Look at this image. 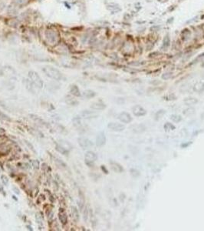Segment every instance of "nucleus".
Here are the masks:
<instances>
[{
	"label": "nucleus",
	"mask_w": 204,
	"mask_h": 231,
	"mask_svg": "<svg viewBox=\"0 0 204 231\" xmlns=\"http://www.w3.org/2000/svg\"><path fill=\"white\" fill-rule=\"evenodd\" d=\"M58 218L62 225H66L68 223V215L65 210L63 208H60L59 214H58Z\"/></svg>",
	"instance_id": "obj_12"
},
{
	"label": "nucleus",
	"mask_w": 204,
	"mask_h": 231,
	"mask_svg": "<svg viewBox=\"0 0 204 231\" xmlns=\"http://www.w3.org/2000/svg\"><path fill=\"white\" fill-rule=\"evenodd\" d=\"M29 116H30V118H31V120H33L34 121L37 122L38 123H39V124H41V125L46 126H48V123H46V122L44 121L42 118H40V117H39V116H36V115H35V114H30V115H29Z\"/></svg>",
	"instance_id": "obj_18"
},
{
	"label": "nucleus",
	"mask_w": 204,
	"mask_h": 231,
	"mask_svg": "<svg viewBox=\"0 0 204 231\" xmlns=\"http://www.w3.org/2000/svg\"><path fill=\"white\" fill-rule=\"evenodd\" d=\"M117 118L123 123H130L133 120L130 114L127 112H122L119 113L118 116H117Z\"/></svg>",
	"instance_id": "obj_8"
},
{
	"label": "nucleus",
	"mask_w": 204,
	"mask_h": 231,
	"mask_svg": "<svg viewBox=\"0 0 204 231\" xmlns=\"http://www.w3.org/2000/svg\"><path fill=\"white\" fill-rule=\"evenodd\" d=\"M26 227H27V229H28L29 230H31V231L33 230V229L31 228V226H30L29 225H27V226H26Z\"/></svg>",
	"instance_id": "obj_45"
},
{
	"label": "nucleus",
	"mask_w": 204,
	"mask_h": 231,
	"mask_svg": "<svg viewBox=\"0 0 204 231\" xmlns=\"http://www.w3.org/2000/svg\"><path fill=\"white\" fill-rule=\"evenodd\" d=\"M165 98L166 100H174V99H176V96L174 94H170L168 96H166Z\"/></svg>",
	"instance_id": "obj_38"
},
{
	"label": "nucleus",
	"mask_w": 204,
	"mask_h": 231,
	"mask_svg": "<svg viewBox=\"0 0 204 231\" xmlns=\"http://www.w3.org/2000/svg\"><path fill=\"white\" fill-rule=\"evenodd\" d=\"M170 120L174 122V123H180V122L182 120V117H181L180 115L178 114H173L170 116Z\"/></svg>",
	"instance_id": "obj_29"
},
{
	"label": "nucleus",
	"mask_w": 204,
	"mask_h": 231,
	"mask_svg": "<svg viewBox=\"0 0 204 231\" xmlns=\"http://www.w3.org/2000/svg\"><path fill=\"white\" fill-rule=\"evenodd\" d=\"M46 38L48 41L51 44H55L58 43L59 41V34L54 29H48L46 32Z\"/></svg>",
	"instance_id": "obj_3"
},
{
	"label": "nucleus",
	"mask_w": 204,
	"mask_h": 231,
	"mask_svg": "<svg viewBox=\"0 0 204 231\" xmlns=\"http://www.w3.org/2000/svg\"><path fill=\"white\" fill-rule=\"evenodd\" d=\"M71 216L73 220L75 222H78L80 220V215H79V211L75 206H71Z\"/></svg>",
	"instance_id": "obj_15"
},
{
	"label": "nucleus",
	"mask_w": 204,
	"mask_h": 231,
	"mask_svg": "<svg viewBox=\"0 0 204 231\" xmlns=\"http://www.w3.org/2000/svg\"><path fill=\"white\" fill-rule=\"evenodd\" d=\"M110 165H111V167L112 170L115 172V173H122V172L124 171V168L123 166H122L120 163H118L117 162H115V161H110Z\"/></svg>",
	"instance_id": "obj_13"
},
{
	"label": "nucleus",
	"mask_w": 204,
	"mask_h": 231,
	"mask_svg": "<svg viewBox=\"0 0 204 231\" xmlns=\"http://www.w3.org/2000/svg\"><path fill=\"white\" fill-rule=\"evenodd\" d=\"M24 142H25V144L27 145V146H28V147H29V149H31V151H32V152H34V153H35V150L34 146H33L32 144H31V143H29V142L28 141V140H26V139H25V140H24Z\"/></svg>",
	"instance_id": "obj_36"
},
{
	"label": "nucleus",
	"mask_w": 204,
	"mask_h": 231,
	"mask_svg": "<svg viewBox=\"0 0 204 231\" xmlns=\"http://www.w3.org/2000/svg\"><path fill=\"white\" fill-rule=\"evenodd\" d=\"M42 71L48 77H49V78H51L54 80L58 81V80H61L62 79V73L58 69H55V68H54V67L45 66L42 69Z\"/></svg>",
	"instance_id": "obj_1"
},
{
	"label": "nucleus",
	"mask_w": 204,
	"mask_h": 231,
	"mask_svg": "<svg viewBox=\"0 0 204 231\" xmlns=\"http://www.w3.org/2000/svg\"><path fill=\"white\" fill-rule=\"evenodd\" d=\"M12 189H13V191L15 192V193H16V194H20V191H19V189H18L16 187H12Z\"/></svg>",
	"instance_id": "obj_42"
},
{
	"label": "nucleus",
	"mask_w": 204,
	"mask_h": 231,
	"mask_svg": "<svg viewBox=\"0 0 204 231\" xmlns=\"http://www.w3.org/2000/svg\"><path fill=\"white\" fill-rule=\"evenodd\" d=\"M98 159V156L97 154L95 153L93 151H88L87 153H85L84 155V160H85V163L87 164L88 166H93L94 163Z\"/></svg>",
	"instance_id": "obj_4"
},
{
	"label": "nucleus",
	"mask_w": 204,
	"mask_h": 231,
	"mask_svg": "<svg viewBox=\"0 0 204 231\" xmlns=\"http://www.w3.org/2000/svg\"><path fill=\"white\" fill-rule=\"evenodd\" d=\"M116 102H117V103L120 104V105H122V104H124L125 103V99H124V98H117Z\"/></svg>",
	"instance_id": "obj_39"
},
{
	"label": "nucleus",
	"mask_w": 204,
	"mask_h": 231,
	"mask_svg": "<svg viewBox=\"0 0 204 231\" xmlns=\"http://www.w3.org/2000/svg\"><path fill=\"white\" fill-rule=\"evenodd\" d=\"M101 170L105 172V173H108V171H107V170L105 168V166H101Z\"/></svg>",
	"instance_id": "obj_43"
},
{
	"label": "nucleus",
	"mask_w": 204,
	"mask_h": 231,
	"mask_svg": "<svg viewBox=\"0 0 204 231\" xmlns=\"http://www.w3.org/2000/svg\"><path fill=\"white\" fill-rule=\"evenodd\" d=\"M83 218H84V220L86 222L88 220V215H89V214H88V208L87 207H84V212H83Z\"/></svg>",
	"instance_id": "obj_35"
},
{
	"label": "nucleus",
	"mask_w": 204,
	"mask_h": 231,
	"mask_svg": "<svg viewBox=\"0 0 204 231\" xmlns=\"http://www.w3.org/2000/svg\"><path fill=\"white\" fill-rule=\"evenodd\" d=\"M72 123H73V124H74V126H75V127H79V126L81 125V117L75 116V118L72 120Z\"/></svg>",
	"instance_id": "obj_30"
},
{
	"label": "nucleus",
	"mask_w": 204,
	"mask_h": 231,
	"mask_svg": "<svg viewBox=\"0 0 204 231\" xmlns=\"http://www.w3.org/2000/svg\"><path fill=\"white\" fill-rule=\"evenodd\" d=\"M30 162H31V166H32L34 169H35V170H38L39 169L40 164H39L38 160H31Z\"/></svg>",
	"instance_id": "obj_32"
},
{
	"label": "nucleus",
	"mask_w": 204,
	"mask_h": 231,
	"mask_svg": "<svg viewBox=\"0 0 204 231\" xmlns=\"http://www.w3.org/2000/svg\"><path fill=\"white\" fill-rule=\"evenodd\" d=\"M171 77V73H170V72H167V73H164V75L162 76V78L164 79H170Z\"/></svg>",
	"instance_id": "obj_40"
},
{
	"label": "nucleus",
	"mask_w": 204,
	"mask_h": 231,
	"mask_svg": "<svg viewBox=\"0 0 204 231\" xmlns=\"http://www.w3.org/2000/svg\"><path fill=\"white\" fill-rule=\"evenodd\" d=\"M78 143L79 144V146L82 148V149H88L93 146V143L91 140H90L88 138L85 137H79L78 139Z\"/></svg>",
	"instance_id": "obj_5"
},
{
	"label": "nucleus",
	"mask_w": 204,
	"mask_h": 231,
	"mask_svg": "<svg viewBox=\"0 0 204 231\" xmlns=\"http://www.w3.org/2000/svg\"><path fill=\"white\" fill-rule=\"evenodd\" d=\"M192 143V142H189V143H182L181 144V147L182 148H187V147H188L190 144Z\"/></svg>",
	"instance_id": "obj_41"
},
{
	"label": "nucleus",
	"mask_w": 204,
	"mask_h": 231,
	"mask_svg": "<svg viewBox=\"0 0 204 231\" xmlns=\"http://www.w3.org/2000/svg\"><path fill=\"white\" fill-rule=\"evenodd\" d=\"M1 180H2V183L4 185H7L8 183V179L7 176H5V175H2L1 176Z\"/></svg>",
	"instance_id": "obj_37"
},
{
	"label": "nucleus",
	"mask_w": 204,
	"mask_h": 231,
	"mask_svg": "<svg viewBox=\"0 0 204 231\" xmlns=\"http://www.w3.org/2000/svg\"><path fill=\"white\" fill-rule=\"evenodd\" d=\"M130 129L134 133H142L146 130V126L142 123L133 124V125L130 126Z\"/></svg>",
	"instance_id": "obj_11"
},
{
	"label": "nucleus",
	"mask_w": 204,
	"mask_h": 231,
	"mask_svg": "<svg viewBox=\"0 0 204 231\" xmlns=\"http://www.w3.org/2000/svg\"><path fill=\"white\" fill-rule=\"evenodd\" d=\"M166 113V111L164 110H159L158 111L156 112L155 115H154V117H155V120H160L163 116L165 115Z\"/></svg>",
	"instance_id": "obj_26"
},
{
	"label": "nucleus",
	"mask_w": 204,
	"mask_h": 231,
	"mask_svg": "<svg viewBox=\"0 0 204 231\" xmlns=\"http://www.w3.org/2000/svg\"><path fill=\"white\" fill-rule=\"evenodd\" d=\"M164 129H165V131L166 132H170V131H173L176 129V126L171 123H169V122H167L166 123L164 126Z\"/></svg>",
	"instance_id": "obj_25"
},
{
	"label": "nucleus",
	"mask_w": 204,
	"mask_h": 231,
	"mask_svg": "<svg viewBox=\"0 0 204 231\" xmlns=\"http://www.w3.org/2000/svg\"><path fill=\"white\" fill-rule=\"evenodd\" d=\"M29 78L37 88L41 89L43 87L44 83L37 72H35V71H30L29 72Z\"/></svg>",
	"instance_id": "obj_2"
},
{
	"label": "nucleus",
	"mask_w": 204,
	"mask_h": 231,
	"mask_svg": "<svg viewBox=\"0 0 204 231\" xmlns=\"http://www.w3.org/2000/svg\"><path fill=\"white\" fill-rule=\"evenodd\" d=\"M66 103H68L69 105H71V106H76V105H78V101H76L75 99H71V98H68V99H67V100H66Z\"/></svg>",
	"instance_id": "obj_34"
},
{
	"label": "nucleus",
	"mask_w": 204,
	"mask_h": 231,
	"mask_svg": "<svg viewBox=\"0 0 204 231\" xmlns=\"http://www.w3.org/2000/svg\"><path fill=\"white\" fill-rule=\"evenodd\" d=\"M82 96L86 99H91L96 96V93L93 91V90L88 89V90H84L82 93Z\"/></svg>",
	"instance_id": "obj_20"
},
{
	"label": "nucleus",
	"mask_w": 204,
	"mask_h": 231,
	"mask_svg": "<svg viewBox=\"0 0 204 231\" xmlns=\"http://www.w3.org/2000/svg\"><path fill=\"white\" fill-rule=\"evenodd\" d=\"M58 143H59L62 147H64L65 149H66L67 150H68V151L71 150L72 148H73L72 145H71L68 141H66V140H65V139H60V140H58Z\"/></svg>",
	"instance_id": "obj_17"
},
{
	"label": "nucleus",
	"mask_w": 204,
	"mask_h": 231,
	"mask_svg": "<svg viewBox=\"0 0 204 231\" xmlns=\"http://www.w3.org/2000/svg\"><path fill=\"white\" fill-rule=\"evenodd\" d=\"M81 116L84 120H91V119H95L98 116V113L95 111H91L86 110L81 112Z\"/></svg>",
	"instance_id": "obj_6"
},
{
	"label": "nucleus",
	"mask_w": 204,
	"mask_h": 231,
	"mask_svg": "<svg viewBox=\"0 0 204 231\" xmlns=\"http://www.w3.org/2000/svg\"><path fill=\"white\" fill-rule=\"evenodd\" d=\"M52 157H53L54 162L55 163L57 166H60V167H63V168H65V167L67 166L66 164H65V163L63 162L61 160H60L59 158H58V157H56V156H52Z\"/></svg>",
	"instance_id": "obj_24"
},
{
	"label": "nucleus",
	"mask_w": 204,
	"mask_h": 231,
	"mask_svg": "<svg viewBox=\"0 0 204 231\" xmlns=\"http://www.w3.org/2000/svg\"><path fill=\"white\" fill-rule=\"evenodd\" d=\"M6 133V130L4 129L3 128H0V134H2V133Z\"/></svg>",
	"instance_id": "obj_44"
},
{
	"label": "nucleus",
	"mask_w": 204,
	"mask_h": 231,
	"mask_svg": "<svg viewBox=\"0 0 204 231\" xmlns=\"http://www.w3.org/2000/svg\"><path fill=\"white\" fill-rule=\"evenodd\" d=\"M183 115L187 116L193 115L195 113V109L193 107H188L187 109H185V110L183 111Z\"/></svg>",
	"instance_id": "obj_27"
},
{
	"label": "nucleus",
	"mask_w": 204,
	"mask_h": 231,
	"mask_svg": "<svg viewBox=\"0 0 204 231\" xmlns=\"http://www.w3.org/2000/svg\"><path fill=\"white\" fill-rule=\"evenodd\" d=\"M70 93L74 96L75 97H78L81 96V93H80V89H78V87L76 85H71L70 86V89H69Z\"/></svg>",
	"instance_id": "obj_16"
},
{
	"label": "nucleus",
	"mask_w": 204,
	"mask_h": 231,
	"mask_svg": "<svg viewBox=\"0 0 204 231\" xmlns=\"http://www.w3.org/2000/svg\"><path fill=\"white\" fill-rule=\"evenodd\" d=\"M107 128L114 132H122L125 129V126L118 123H110L107 125Z\"/></svg>",
	"instance_id": "obj_7"
},
{
	"label": "nucleus",
	"mask_w": 204,
	"mask_h": 231,
	"mask_svg": "<svg viewBox=\"0 0 204 231\" xmlns=\"http://www.w3.org/2000/svg\"><path fill=\"white\" fill-rule=\"evenodd\" d=\"M106 106H107L105 105V103H104L102 101L94 102L91 105V108L94 110H103L106 108Z\"/></svg>",
	"instance_id": "obj_14"
},
{
	"label": "nucleus",
	"mask_w": 204,
	"mask_h": 231,
	"mask_svg": "<svg viewBox=\"0 0 204 231\" xmlns=\"http://www.w3.org/2000/svg\"><path fill=\"white\" fill-rule=\"evenodd\" d=\"M132 112L135 116L140 117V116H143L144 115H146L147 111L141 106L136 105V106H133V108H132Z\"/></svg>",
	"instance_id": "obj_9"
},
{
	"label": "nucleus",
	"mask_w": 204,
	"mask_h": 231,
	"mask_svg": "<svg viewBox=\"0 0 204 231\" xmlns=\"http://www.w3.org/2000/svg\"><path fill=\"white\" fill-rule=\"evenodd\" d=\"M0 118L4 120H6V121H8V122H10L12 120L9 116H8V115H6V113H4L1 110H0Z\"/></svg>",
	"instance_id": "obj_33"
},
{
	"label": "nucleus",
	"mask_w": 204,
	"mask_h": 231,
	"mask_svg": "<svg viewBox=\"0 0 204 231\" xmlns=\"http://www.w3.org/2000/svg\"><path fill=\"white\" fill-rule=\"evenodd\" d=\"M35 220L37 222V223L39 225V226H42V220H43V218H42V216L40 215V213H37V214H35Z\"/></svg>",
	"instance_id": "obj_31"
},
{
	"label": "nucleus",
	"mask_w": 204,
	"mask_h": 231,
	"mask_svg": "<svg viewBox=\"0 0 204 231\" xmlns=\"http://www.w3.org/2000/svg\"><path fill=\"white\" fill-rule=\"evenodd\" d=\"M55 149H56V150H57L58 153H60L61 154H62V155H65V156L68 155V153H69L68 150H67L66 149H65L64 147H62L58 143H55Z\"/></svg>",
	"instance_id": "obj_22"
},
{
	"label": "nucleus",
	"mask_w": 204,
	"mask_h": 231,
	"mask_svg": "<svg viewBox=\"0 0 204 231\" xmlns=\"http://www.w3.org/2000/svg\"><path fill=\"white\" fill-rule=\"evenodd\" d=\"M130 173L131 176L134 177V178H137V177H139L140 175V171L138 170H137V169H135V168H131L130 170Z\"/></svg>",
	"instance_id": "obj_28"
},
{
	"label": "nucleus",
	"mask_w": 204,
	"mask_h": 231,
	"mask_svg": "<svg viewBox=\"0 0 204 231\" xmlns=\"http://www.w3.org/2000/svg\"><path fill=\"white\" fill-rule=\"evenodd\" d=\"M183 102L187 106H193L198 103V99L194 97H188L187 99H185Z\"/></svg>",
	"instance_id": "obj_21"
},
{
	"label": "nucleus",
	"mask_w": 204,
	"mask_h": 231,
	"mask_svg": "<svg viewBox=\"0 0 204 231\" xmlns=\"http://www.w3.org/2000/svg\"><path fill=\"white\" fill-rule=\"evenodd\" d=\"M106 137L105 134L104 132H100L96 137V141H95V143H96V146L98 147H102L103 146H105L106 143Z\"/></svg>",
	"instance_id": "obj_10"
},
{
	"label": "nucleus",
	"mask_w": 204,
	"mask_h": 231,
	"mask_svg": "<svg viewBox=\"0 0 204 231\" xmlns=\"http://www.w3.org/2000/svg\"><path fill=\"white\" fill-rule=\"evenodd\" d=\"M11 150V147L8 146L6 143H2L0 146V153H1L2 155H6L7 153H8Z\"/></svg>",
	"instance_id": "obj_19"
},
{
	"label": "nucleus",
	"mask_w": 204,
	"mask_h": 231,
	"mask_svg": "<svg viewBox=\"0 0 204 231\" xmlns=\"http://www.w3.org/2000/svg\"><path fill=\"white\" fill-rule=\"evenodd\" d=\"M193 90L196 93H201L204 90V83H198L193 86Z\"/></svg>",
	"instance_id": "obj_23"
}]
</instances>
